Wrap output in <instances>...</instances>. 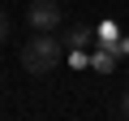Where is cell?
<instances>
[{
  "label": "cell",
  "instance_id": "obj_9",
  "mask_svg": "<svg viewBox=\"0 0 129 121\" xmlns=\"http://www.w3.org/2000/svg\"><path fill=\"white\" fill-rule=\"evenodd\" d=\"M120 56H129V39L125 35H120Z\"/></svg>",
  "mask_w": 129,
  "mask_h": 121
},
{
  "label": "cell",
  "instance_id": "obj_10",
  "mask_svg": "<svg viewBox=\"0 0 129 121\" xmlns=\"http://www.w3.org/2000/svg\"><path fill=\"white\" fill-rule=\"evenodd\" d=\"M0 91H5V78H0Z\"/></svg>",
  "mask_w": 129,
  "mask_h": 121
},
{
  "label": "cell",
  "instance_id": "obj_6",
  "mask_svg": "<svg viewBox=\"0 0 129 121\" xmlns=\"http://www.w3.org/2000/svg\"><path fill=\"white\" fill-rule=\"evenodd\" d=\"M95 39H99V43H116V48H120V30H116V22H99V26H95Z\"/></svg>",
  "mask_w": 129,
  "mask_h": 121
},
{
  "label": "cell",
  "instance_id": "obj_4",
  "mask_svg": "<svg viewBox=\"0 0 129 121\" xmlns=\"http://www.w3.org/2000/svg\"><path fill=\"white\" fill-rule=\"evenodd\" d=\"M60 39H64V48H90V43H95V26H82V22H78V26L64 30Z\"/></svg>",
  "mask_w": 129,
  "mask_h": 121
},
{
  "label": "cell",
  "instance_id": "obj_5",
  "mask_svg": "<svg viewBox=\"0 0 129 121\" xmlns=\"http://www.w3.org/2000/svg\"><path fill=\"white\" fill-rule=\"evenodd\" d=\"M64 61L73 69H90V48H64Z\"/></svg>",
  "mask_w": 129,
  "mask_h": 121
},
{
  "label": "cell",
  "instance_id": "obj_7",
  "mask_svg": "<svg viewBox=\"0 0 129 121\" xmlns=\"http://www.w3.org/2000/svg\"><path fill=\"white\" fill-rule=\"evenodd\" d=\"M9 35H13V22H9V13H5V9H0V43H5Z\"/></svg>",
  "mask_w": 129,
  "mask_h": 121
},
{
  "label": "cell",
  "instance_id": "obj_3",
  "mask_svg": "<svg viewBox=\"0 0 129 121\" xmlns=\"http://www.w3.org/2000/svg\"><path fill=\"white\" fill-rule=\"evenodd\" d=\"M116 56H120L116 43H99V48H90V69H95V74H112V69H116Z\"/></svg>",
  "mask_w": 129,
  "mask_h": 121
},
{
  "label": "cell",
  "instance_id": "obj_8",
  "mask_svg": "<svg viewBox=\"0 0 129 121\" xmlns=\"http://www.w3.org/2000/svg\"><path fill=\"white\" fill-rule=\"evenodd\" d=\"M120 117H129V91L120 95Z\"/></svg>",
  "mask_w": 129,
  "mask_h": 121
},
{
  "label": "cell",
  "instance_id": "obj_2",
  "mask_svg": "<svg viewBox=\"0 0 129 121\" xmlns=\"http://www.w3.org/2000/svg\"><path fill=\"white\" fill-rule=\"evenodd\" d=\"M26 22H30V30H56L60 26V0H30Z\"/></svg>",
  "mask_w": 129,
  "mask_h": 121
},
{
  "label": "cell",
  "instance_id": "obj_1",
  "mask_svg": "<svg viewBox=\"0 0 129 121\" xmlns=\"http://www.w3.org/2000/svg\"><path fill=\"white\" fill-rule=\"evenodd\" d=\"M17 61H22V69L35 74V78L39 74H52L60 61H64V39H56V30H35V39L22 43Z\"/></svg>",
  "mask_w": 129,
  "mask_h": 121
}]
</instances>
